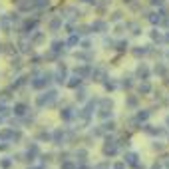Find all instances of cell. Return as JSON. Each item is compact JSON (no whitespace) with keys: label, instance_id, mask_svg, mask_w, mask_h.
Returning a JSON list of instances; mask_svg holds the SVG:
<instances>
[{"label":"cell","instance_id":"obj_13","mask_svg":"<svg viewBox=\"0 0 169 169\" xmlns=\"http://www.w3.org/2000/svg\"><path fill=\"white\" fill-rule=\"evenodd\" d=\"M137 90H139V93H149V92H151V86H149L147 82H143V84H139Z\"/></svg>","mask_w":169,"mask_h":169},{"label":"cell","instance_id":"obj_4","mask_svg":"<svg viewBox=\"0 0 169 169\" xmlns=\"http://www.w3.org/2000/svg\"><path fill=\"white\" fill-rule=\"evenodd\" d=\"M92 30H98V32H102V34H104V32L107 30V24H106L104 20H96L92 24Z\"/></svg>","mask_w":169,"mask_h":169},{"label":"cell","instance_id":"obj_45","mask_svg":"<svg viewBox=\"0 0 169 169\" xmlns=\"http://www.w3.org/2000/svg\"><path fill=\"white\" fill-rule=\"evenodd\" d=\"M16 2H20V0H16Z\"/></svg>","mask_w":169,"mask_h":169},{"label":"cell","instance_id":"obj_5","mask_svg":"<svg viewBox=\"0 0 169 169\" xmlns=\"http://www.w3.org/2000/svg\"><path fill=\"white\" fill-rule=\"evenodd\" d=\"M104 153H106V155H115V153H117V145L107 141V145L104 147Z\"/></svg>","mask_w":169,"mask_h":169},{"label":"cell","instance_id":"obj_20","mask_svg":"<svg viewBox=\"0 0 169 169\" xmlns=\"http://www.w3.org/2000/svg\"><path fill=\"white\" fill-rule=\"evenodd\" d=\"M34 28H36V20H28L26 24H24V30H26V32H28V30H34Z\"/></svg>","mask_w":169,"mask_h":169},{"label":"cell","instance_id":"obj_15","mask_svg":"<svg viewBox=\"0 0 169 169\" xmlns=\"http://www.w3.org/2000/svg\"><path fill=\"white\" fill-rule=\"evenodd\" d=\"M14 114H16V115H24L26 114V106L24 104H18L16 107H14Z\"/></svg>","mask_w":169,"mask_h":169},{"label":"cell","instance_id":"obj_39","mask_svg":"<svg viewBox=\"0 0 169 169\" xmlns=\"http://www.w3.org/2000/svg\"><path fill=\"white\" fill-rule=\"evenodd\" d=\"M82 2H86V4H96V0H82Z\"/></svg>","mask_w":169,"mask_h":169},{"label":"cell","instance_id":"obj_16","mask_svg":"<svg viewBox=\"0 0 169 169\" xmlns=\"http://www.w3.org/2000/svg\"><path fill=\"white\" fill-rule=\"evenodd\" d=\"M20 48H22V52H30L32 44H28V40H26V38H22V40H20Z\"/></svg>","mask_w":169,"mask_h":169},{"label":"cell","instance_id":"obj_41","mask_svg":"<svg viewBox=\"0 0 169 169\" xmlns=\"http://www.w3.org/2000/svg\"><path fill=\"white\" fill-rule=\"evenodd\" d=\"M124 2H131V0H124Z\"/></svg>","mask_w":169,"mask_h":169},{"label":"cell","instance_id":"obj_24","mask_svg":"<svg viewBox=\"0 0 169 169\" xmlns=\"http://www.w3.org/2000/svg\"><path fill=\"white\" fill-rule=\"evenodd\" d=\"M62 139H64V133H62V131H56V133H54V141L60 145V141H62Z\"/></svg>","mask_w":169,"mask_h":169},{"label":"cell","instance_id":"obj_33","mask_svg":"<svg viewBox=\"0 0 169 169\" xmlns=\"http://www.w3.org/2000/svg\"><path fill=\"white\" fill-rule=\"evenodd\" d=\"M149 2H151L153 6H161V4H163V0H149Z\"/></svg>","mask_w":169,"mask_h":169},{"label":"cell","instance_id":"obj_6","mask_svg":"<svg viewBox=\"0 0 169 169\" xmlns=\"http://www.w3.org/2000/svg\"><path fill=\"white\" fill-rule=\"evenodd\" d=\"M0 28H2L4 32L10 30V18L8 16H0Z\"/></svg>","mask_w":169,"mask_h":169},{"label":"cell","instance_id":"obj_22","mask_svg":"<svg viewBox=\"0 0 169 169\" xmlns=\"http://www.w3.org/2000/svg\"><path fill=\"white\" fill-rule=\"evenodd\" d=\"M52 50H54V54L60 52V50H64V44H62V42H54V44H52Z\"/></svg>","mask_w":169,"mask_h":169},{"label":"cell","instance_id":"obj_11","mask_svg":"<svg viewBox=\"0 0 169 169\" xmlns=\"http://www.w3.org/2000/svg\"><path fill=\"white\" fill-rule=\"evenodd\" d=\"M125 161L128 163H131V165H137V153H128V155H125Z\"/></svg>","mask_w":169,"mask_h":169},{"label":"cell","instance_id":"obj_19","mask_svg":"<svg viewBox=\"0 0 169 169\" xmlns=\"http://www.w3.org/2000/svg\"><path fill=\"white\" fill-rule=\"evenodd\" d=\"M10 165H12V161L8 157H4L2 161H0V167H2V169H10Z\"/></svg>","mask_w":169,"mask_h":169},{"label":"cell","instance_id":"obj_21","mask_svg":"<svg viewBox=\"0 0 169 169\" xmlns=\"http://www.w3.org/2000/svg\"><path fill=\"white\" fill-rule=\"evenodd\" d=\"M102 117V119H107V117H111V111L110 110H100V114H98Z\"/></svg>","mask_w":169,"mask_h":169},{"label":"cell","instance_id":"obj_14","mask_svg":"<svg viewBox=\"0 0 169 169\" xmlns=\"http://www.w3.org/2000/svg\"><path fill=\"white\" fill-rule=\"evenodd\" d=\"M145 54H147V48H145V46H137V48L133 50V56H137V58L139 56H145Z\"/></svg>","mask_w":169,"mask_h":169},{"label":"cell","instance_id":"obj_9","mask_svg":"<svg viewBox=\"0 0 169 169\" xmlns=\"http://www.w3.org/2000/svg\"><path fill=\"white\" fill-rule=\"evenodd\" d=\"M137 76H139V78H143V80H147V76H149V70L145 68L143 64H141V66L137 68Z\"/></svg>","mask_w":169,"mask_h":169},{"label":"cell","instance_id":"obj_28","mask_svg":"<svg viewBox=\"0 0 169 169\" xmlns=\"http://www.w3.org/2000/svg\"><path fill=\"white\" fill-rule=\"evenodd\" d=\"M155 74L163 76V74H165V66H155Z\"/></svg>","mask_w":169,"mask_h":169},{"label":"cell","instance_id":"obj_2","mask_svg":"<svg viewBox=\"0 0 169 169\" xmlns=\"http://www.w3.org/2000/svg\"><path fill=\"white\" fill-rule=\"evenodd\" d=\"M66 74H68V72H66V66L60 64V66H58V70H56V82H58V84L66 82Z\"/></svg>","mask_w":169,"mask_h":169},{"label":"cell","instance_id":"obj_42","mask_svg":"<svg viewBox=\"0 0 169 169\" xmlns=\"http://www.w3.org/2000/svg\"><path fill=\"white\" fill-rule=\"evenodd\" d=\"M0 124H2V117H0Z\"/></svg>","mask_w":169,"mask_h":169},{"label":"cell","instance_id":"obj_34","mask_svg":"<svg viewBox=\"0 0 169 169\" xmlns=\"http://www.w3.org/2000/svg\"><path fill=\"white\" fill-rule=\"evenodd\" d=\"M114 169H125V163H121V161H119V163H115Z\"/></svg>","mask_w":169,"mask_h":169},{"label":"cell","instance_id":"obj_23","mask_svg":"<svg viewBox=\"0 0 169 169\" xmlns=\"http://www.w3.org/2000/svg\"><path fill=\"white\" fill-rule=\"evenodd\" d=\"M78 42H80V38H78L76 34H72V36H70V40H68V46H76Z\"/></svg>","mask_w":169,"mask_h":169},{"label":"cell","instance_id":"obj_35","mask_svg":"<svg viewBox=\"0 0 169 169\" xmlns=\"http://www.w3.org/2000/svg\"><path fill=\"white\" fill-rule=\"evenodd\" d=\"M82 46H84L86 50H90V46H92V44H90V40H84V42H82Z\"/></svg>","mask_w":169,"mask_h":169},{"label":"cell","instance_id":"obj_29","mask_svg":"<svg viewBox=\"0 0 169 169\" xmlns=\"http://www.w3.org/2000/svg\"><path fill=\"white\" fill-rule=\"evenodd\" d=\"M76 58H80V60H90V54H82V52H80V54H76Z\"/></svg>","mask_w":169,"mask_h":169},{"label":"cell","instance_id":"obj_30","mask_svg":"<svg viewBox=\"0 0 169 169\" xmlns=\"http://www.w3.org/2000/svg\"><path fill=\"white\" fill-rule=\"evenodd\" d=\"M8 98H10V93H8V92H2V93H0V100H2V102H6Z\"/></svg>","mask_w":169,"mask_h":169},{"label":"cell","instance_id":"obj_38","mask_svg":"<svg viewBox=\"0 0 169 169\" xmlns=\"http://www.w3.org/2000/svg\"><path fill=\"white\" fill-rule=\"evenodd\" d=\"M6 111H8V110H6V107H4L2 104H0V114H6Z\"/></svg>","mask_w":169,"mask_h":169},{"label":"cell","instance_id":"obj_32","mask_svg":"<svg viewBox=\"0 0 169 169\" xmlns=\"http://www.w3.org/2000/svg\"><path fill=\"white\" fill-rule=\"evenodd\" d=\"M135 104H137V100H135V98H129V100H128V106H131V107H133Z\"/></svg>","mask_w":169,"mask_h":169},{"label":"cell","instance_id":"obj_10","mask_svg":"<svg viewBox=\"0 0 169 169\" xmlns=\"http://www.w3.org/2000/svg\"><path fill=\"white\" fill-rule=\"evenodd\" d=\"M80 84H82V78H80V76H72V78H70V82H68V86L70 88H78Z\"/></svg>","mask_w":169,"mask_h":169},{"label":"cell","instance_id":"obj_1","mask_svg":"<svg viewBox=\"0 0 169 169\" xmlns=\"http://www.w3.org/2000/svg\"><path fill=\"white\" fill-rule=\"evenodd\" d=\"M56 98H58V92H56V90L46 92L42 98H38V106H40V107H44V106H52L54 102H56Z\"/></svg>","mask_w":169,"mask_h":169},{"label":"cell","instance_id":"obj_40","mask_svg":"<svg viewBox=\"0 0 169 169\" xmlns=\"http://www.w3.org/2000/svg\"><path fill=\"white\" fill-rule=\"evenodd\" d=\"M163 40H165V42H169V34H165V36H163Z\"/></svg>","mask_w":169,"mask_h":169},{"label":"cell","instance_id":"obj_36","mask_svg":"<svg viewBox=\"0 0 169 169\" xmlns=\"http://www.w3.org/2000/svg\"><path fill=\"white\" fill-rule=\"evenodd\" d=\"M106 88H107V90H114L115 84H114V82H106Z\"/></svg>","mask_w":169,"mask_h":169},{"label":"cell","instance_id":"obj_7","mask_svg":"<svg viewBox=\"0 0 169 169\" xmlns=\"http://www.w3.org/2000/svg\"><path fill=\"white\" fill-rule=\"evenodd\" d=\"M60 26H62V16H56L54 20L50 22V30H52V32H56V30H58Z\"/></svg>","mask_w":169,"mask_h":169},{"label":"cell","instance_id":"obj_25","mask_svg":"<svg viewBox=\"0 0 169 169\" xmlns=\"http://www.w3.org/2000/svg\"><path fill=\"white\" fill-rule=\"evenodd\" d=\"M76 98H78L80 102H84V100H86V90H80V92H76Z\"/></svg>","mask_w":169,"mask_h":169},{"label":"cell","instance_id":"obj_18","mask_svg":"<svg viewBox=\"0 0 169 169\" xmlns=\"http://www.w3.org/2000/svg\"><path fill=\"white\" fill-rule=\"evenodd\" d=\"M151 38L155 40V42H161V40H163V34H161L159 30H151Z\"/></svg>","mask_w":169,"mask_h":169},{"label":"cell","instance_id":"obj_27","mask_svg":"<svg viewBox=\"0 0 169 169\" xmlns=\"http://www.w3.org/2000/svg\"><path fill=\"white\" fill-rule=\"evenodd\" d=\"M121 20V12H114L111 14V22H119Z\"/></svg>","mask_w":169,"mask_h":169},{"label":"cell","instance_id":"obj_12","mask_svg":"<svg viewBox=\"0 0 169 169\" xmlns=\"http://www.w3.org/2000/svg\"><path fill=\"white\" fill-rule=\"evenodd\" d=\"M50 0H34V8H48Z\"/></svg>","mask_w":169,"mask_h":169},{"label":"cell","instance_id":"obj_3","mask_svg":"<svg viewBox=\"0 0 169 169\" xmlns=\"http://www.w3.org/2000/svg\"><path fill=\"white\" fill-rule=\"evenodd\" d=\"M18 8H20L22 12H28L30 8H34V0H20V2H18Z\"/></svg>","mask_w":169,"mask_h":169},{"label":"cell","instance_id":"obj_17","mask_svg":"<svg viewBox=\"0 0 169 169\" xmlns=\"http://www.w3.org/2000/svg\"><path fill=\"white\" fill-rule=\"evenodd\" d=\"M149 22H151V24H159V22H161V16H159V14H149Z\"/></svg>","mask_w":169,"mask_h":169},{"label":"cell","instance_id":"obj_8","mask_svg":"<svg viewBox=\"0 0 169 169\" xmlns=\"http://www.w3.org/2000/svg\"><path fill=\"white\" fill-rule=\"evenodd\" d=\"M60 115H62L64 117V119H72V117H74V110H72V107H64V110L62 111H60Z\"/></svg>","mask_w":169,"mask_h":169},{"label":"cell","instance_id":"obj_31","mask_svg":"<svg viewBox=\"0 0 169 169\" xmlns=\"http://www.w3.org/2000/svg\"><path fill=\"white\" fill-rule=\"evenodd\" d=\"M128 48V42H119V44H117V50H125Z\"/></svg>","mask_w":169,"mask_h":169},{"label":"cell","instance_id":"obj_26","mask_svg":"<svg viewBox=\"0 0 169 169\" xmlns=\"http://www.w3.org/2000/svg\"><path fill=\"white\" fill-rule=\"evenodd\" d=\"M147 117H149V114H147V111H139V114H137V119H139V121H145Z\"/></svg>","mask_w":169,"mask_h":169},{"label":"cell","instance_id":"obj_37","mask_svg":"<svg viewBox=\"0 0 169 169\" xmlns=\"http://www.w3.org/2000/svg\"><path fill=\"white\" fill-rule=\"evenodd\" d=\"M38 137H40V139H48V137H50V135H48V133H46V131H42V133L38 135Z\"/></svg>","mask_w":169,"mask_h":169},{"label":"cell","instance_id":"obj_44","mask_svg":"<svg viewBox=\"0 0 169 169\" xmlns=\"http://www.w3.org/2000/svg\"><path fill=\"white\" fill-rule=\"evenodd\" d=\"M153 169H159V167H153Z\"/></svg>","mask_w":169,"mask_h":169},{"label":"cell","instance_id":"obj_43","mask_svg":"<svg viewBox=\"0 0 169 169\" xmlns=\"http://www.w3.org/2000/svg\"><path fill=\"white\" fill-rule=\"evenodd\" d=\"M167 58H169V52H167Z\"/></svg>","mask_w":169,"mask_h":169}]
</instances>
